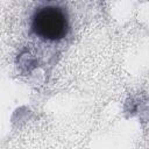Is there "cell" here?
Segmentation results:
<instances>
[{
  "mask_svg": "<svg viewBox=\"0 0 149 149\" xmlns=\"http://www.w3.org/2000/svg\"><path fill=\"white\" fill-rule=\"evenodd\" d=\"M31 30L44 41L62 40L69 31L68 15L58 6H42L35 10L31 17Z\"/></svg>",
  "mask_w": 149,
  "mask_h": 149,
  "instance_id": "1",
  "label": "cell"
}]
</instances>
